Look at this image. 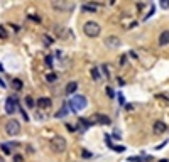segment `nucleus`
Segmentation results:
<instances>
[{
  "label": "nucleus",
  "mask_w": 169,
  "mask_h": 162,
  "mask_svg": "<svg viewBox=\"0 0 169 162\" xmlns=\"http://www.w3.org/2000/svg\"><path fill=\"white\" fill-rule=\"evenodd\" d=\"M78 122H80V125L83 127V128H88L90 125H91V120H86V118H80Z\"/></svg>",
  "instance_id": "nucleus-17"
},
{
  "label": "nucleus",
  "mask_w": 169,
  "mask_h": 162,
  "mask_svg": "<svg viewBox=\"0 0 169 162\" xmlns=\"http://www.w3.org/2000/svg\"><path fill=\"white\" fill-rule=\"evenodd\" d=\"M7 36H9V34H7L5 27H3V26H0V39H7Z\"/></svg>",
  "instance_id": "nucleus-19"
},
{
  "label": "nucleus",
  "mask_w": 169,
  "mask_h": 162,
  "mask_svg": "<svg viewBox=\"0 0 169 162\" xmlns=\"http://www.w3.org/2000/svg\"><path fill=\"white\" fill-rule=\"evenodd\" d=\"M0 149H2V152L5 154V155H10V154H12V147H10V143H2Z\"/></svg>",
  "instance_id": "nucleus-14"
},
{
  "label": "nucleus",
  "mask_w": 169,
  "mask_h": 162,
  "mask_svg": "<svg viewBox=\"0 0 169 162\" xmlns=\"http://www.w3.org/2000/svg\"><path fill=\"white\" fill-rule=\"evenodd\" d=\"M22 86H24V83L20 81L19 78H14V79L10 81V88H12V90H15V91H20V90H22Z\"/></svg>",
  "instance_id": "nucleus-13"
},
{
  "label": "nucleus",
  "mask_w": 169,
  "mask_h": 162,
  "mask_svg": "<svg viewBox=\"0 0 169 162\" xmlns=\"http://www.w3.org/2000/svg\"><path fill=\"white\" fill-rule=\"evenodd\" d=\"M66 139L64 137H59V135H56L52 140H51V150L54 154H63L66 150Z\"/></svg>",
  "instance_id": "nucleus-3"
},
{
  "label": "nucleus",
  "mask_w": 169,
  "mask_h": 162,
  "mask_svg": "<svg viewBox=\"0 0 169 162\" xmlns=\"http://www.w3.org/2000/svg\"><path fill=\"white\" fill-rule=\"evenodd\" d=\"M46 64L48 66H52V56H46Z\"/></svg>",
  "instance_id": "nucleus-26"
},
{
  "label": "nucleus",
  "mask_w": 169,
  "mask_h": 162,
  "mask_svg": "<svg viewBox=\"0 0 169 162\" xmlns=\"http://www.w3.org/2000/svg\"><path fill=\"white\" fill-rule=\"evenodd\" d=\"M14 162H24V157H22L20 154H15V155H14Z\"/></svg>",
  "instance_id": "nucleus-22"
},
{
  "label": "nucleus",
  "mask_w": 169,
  "mask_h": 162,
  "mask_svg": "<svg viewBox=\"0 0 169 162\" xmlns=\"http://www.w3.org/2000/svg\"><path fill=\"white\" fill-rule=\"evenodd\" d=\"M91 78L95 81H100V68H91Z\"/></svg>",
  "instance_id": "nucleus-16"
},
{
  "label": "nucleus",
  "mask_w": 169,
  "mask_h": 162,
  "mask_svg": "<svg viewBox=\"0 0 169 162\" xmlns=\"http://www.w3.org/2000/svg\"><path fill=\"white\" fill-rule=\"evenodd\" d=\"M152 130H154L156 135H162V134H166L168 125L164 123V122H161V120H157V122H154V125H152Z\"/></svg>",
  "instance_id": "nucleus-10"
},
{
  "label": "nucleus",
  "mask_w": 169,
  "mask_h": 162,
  "mask_svg": "<svg viewBox=\"0 0 169 162\" xmlns=\"http://www.w3.org/2000/svg\"><path fill=\"white\" fill-rule=\"evenodd\" d=\"M66 95H74L76 91H78V81H70L68 85H66Z\"/></svg>",
  "instance_id": "nucleus-12"
},
{
  "label": "nucleus",
  "mask_w": 169,
  "mask_h": 162,
  "mask_svg": "<svg viewBox=\"0 0 169 162\" xmlns=\"http://www.w3.org/2000/svg\"><path fill=\"white\" fill-rule=\"evenodd\" d=\"M44 41H46V44L49 46V44H52V39L49 37V36H44Z\"/></svg>",
  "instance_id": "nucleus-30"
},
{
  "label": "nucleus",
  "mask_w": 169,
  "mask_h": 162,
  "mask_svg": "<svg viewBox=\"0 0 169 162\" xmlns=\"http://www.w3.org/2000/svg\"><path fill=\"white\" fill-rule=\"evenodd\" d=\"M159 162H168V159H161V161Z\"/></svg>",
  "instance_id": "nucleus-38"
},
{
  "label": "nucleus",
  "mask_w": 169,
  "mask_h": 162,
  "mask_svg": "<svg viewBox=\"0 0 169 162\" xmlns=\"http://www.w3.org/2000/svg\"><path fill=\"white\" fill-rule=\"evenodd\" d=\"M2 71H3V66H2V64H0V73H2Z\"/></svg>",
  "instance_id": "nucleus-40"
},
{
  "label": "nucleus",
  "mask_w": 169,
  "mask_h": 162,
  "mask_svg": "<svg viewBox=\"0 0 169 162\" xmlns=\"http://www.w3.org/2000/svg\"><path fill=\"white\" fill-rule=\"evenodd\" d=\"M26 101H27V105H29V106L36 105V103H34V100H32V96H27V98H26Z\"/></svg>",
  "instance_id": "nucleus-25"
},
{
  "label": "nucleus",
  "mask_w": 169,
  "mask_h": 162,
  "mask_svg": "<svg viewBox=\"0 0 169 162\" xmlns=\"http://www.w3.org/2000/svg\"><path fill=\"white\" fill-rule=\"evenodd\" d=\"M169 44V30H162L159 34V46L161 48H166Z\"/></svg>",
  "instance_id": "nucleus-11"
},
{
  "label": "nucleus",
  "mask_w": 169,
  "mask_h": 162,
  "mask_svg": "<svg viewBox=\"0 0 169 162\" xmlns=\"http://www.w3.org/2000/svg\"><path fill=\"white\" fill-rule=\"evenodd\" d=\"M5 134L14 137V135H19L20 134V123L17 120H9L5 123Z\"/></svg>",
  "instance_id": "nucleus-4"
},
{
  "label": "nucleus",
  "mask_w": 169,
  "mask_h": 162,
  "mask_svg": "<svg viewBox=\"0 0 169 162\" xmlns=\"http://www.w3.org/2000/svg\"><path fill=\"white\" fill-rule=\"evenodd\" d=\"M115 3V0H110V5H113Z\"/></svg>",
  "instance_id": "nucleus-39"
},
{
  "label": "nucleus",
  "mask_w": 169,
  "mask_h": 162,
  "mask_svg": "<svg viewBox=\"0 0 169 162\" xmlns=\"http://www.w3.org/2000/svg\"><path fill=\"white\" fill-rule=\"evenodd\" d=\"M5 86H7V85H5V83L2 81V78H0V88H5Z\"/></svg>",
  "instance_id": "nucleus-37"
},
{
  "label": "nucleus",
  "mask_w": 169,
  "mask_h": 162,
  "mask_svg": "<svg viewBox=\"0 0 169 162\" xmlns=\"http://www.w3.org/2000/svg\"><path fill=\"white\" fill-rule=\"evenodd\" d=\"M112 149H113L115 152H123V150H125V147H123V145H117V147H112Z\"/></svg>",
  "instance_id": "nucleus-24"
},
{
  "label": "nucleus",
  "mask_w": 169,
  "mask_h": 162,
  "mask_svg": "<svg viewBox=\"0 0 169 162\" xmlns=\"http://www.w3.org/2000/svg\"><path fill=\"white\" fill-rule=\"evenodd\" d=\"M17 96H9L7 100H5V112L9 115H14L17 112Z\"/></svg>",
  "instance_id": "nucleus-6"
},
{
  "label": "nucleus",
  "mask_w": 169,
  "mask_h": 162,
  "mask_svg": "<svg viewBox=\"0 0 169 162\" xmlns=\"http://www.w3.org/2000/svg\"><path fill=\"white\" fill-rule=\"evenodd\" d=\"M105 46L110 48V49L120 48V46H122V41H120L117 36H108V37H105Z\"/></svg>",
  "instance_id": "nucleus-7"
},
{
  "label": "nucleus",
  "mask_w": 169,
  "mask_h": 162,
  "mask_svg": "<svg viewBox=\"0 0 169 162\" xmlns=\"http://www.w3.org/2000/svg\"><path fill=\"white\" fill-rule=\"evenodd\" d=\"M105 142L108 143V147H113L112 145V140H110V135H105Z\"/></svg>",
  "instance_id": "nucleus-31"
},
{
  "label": "nucleus",
  "mask_w": 169,
  "mask_h": 162,
  "mask_svg": "<svg viewBox=\"0 0 169 162\" xmlns=\"http://www.w3.org/2000/svg\"><path fill=\"white\" fill-rule=\"evenodd\" d=\"M152 14H154V7H150L149 14H147V15H146V17H144V19H149V17H150V15H152Z\"/></svg>",
  "instance_id": "nucleus-33"
},
{
  "label": "nucleus",
  "mask_w": 169,
  "mask_h": 162,
  "mask_svg": "<svg viewBox=\"0 0 169 162\" xmlns=\"http://www.w3.org/2000/svg\"><path fill=\"white\" fill-rule=\"evenodd\" d=\"M107 95H108L110 98H113V96H115V95H113V91H112V88H107Z\"/></svg>",
  "instance_id": "nucleus-32"
},
{
  "label": "nucleus",
  "mask_w": 169,
  "mask_h": 162,
  "mask_svg": "<svg viewBox=\"0 0 169 162\" xmlns=\"http://www.w3.org/2000/svg\"><path fill=\"white\" fill-rule=\"evenodd\" d=\"M83 32H85V36L95 39V37H98L100 34H101V27H100L98 22H95V20H88V22L83 24Z\"/></svg>",
  "instance_id": "nucleus-1"
},
{
  "label": "nucleus",
  "mask_w": 169,
  "mask_h": 162,
  "mask_svg": "<svg viewBox=\"0 0 169 162\" xmlns=\"http://www.w3.org/2000/svg\"><path fill=\"white\" fill-rule=\"evenodd\" d=\"M70 105L73 112H81V110H85L88 106V100H86V96H83V95H74L71 98Z\"/></svg>",
  "instance_id": "nucleus-2"
},
{
  "label": "nucleus",
  "mask_w": 169,
  "mask_h": 162,
  "mask_svg": "<svg viewBox=\"0 0 169 162\" xmlns=\"http://www.w3.org/2000/svg\"><path fill=\"white\" fill-rule=\"evenodd\" d=\"M159 3L162 9H169V0H159Z\"/></svg>",
  "instance_id": "nucleus-21"
},
{
  "label": "nucleus",
  "mask_w": 169,
  "mask_h": 162,
  "mask_svg": "<svg viewBox=\"0 0 169 162\" xmlns=\"http://www.w3.org/2000/svg\"><path fill=\"white\" fill-rule=\"evenodd\" d=\"M83 157H86V159H88V157H91V154H90L88 150H83Z\"/></svg>",
  "instance_id": "nucleus-34"
},
{
  "label": "nucleus",
  "mask_w": 169,
  "mask_h": 162,
  "mask_svg": "<svg viewBox=\"0 0 169 162\" xmlns=\"http://www.w3.org/2000/svg\"><path fill=\"white\" fill-rule=\"evenodd\" d=\"M37 108H41V110H48V108H51L52 106V100L51 98H48V96H41V98H37Z\"/></svg>",
  "instance_id": "nucleus-9"
},
{
  "label": "nucleus",
  "mask_w": 169,
  "mask_h": 162,
  "mask_svg": "<svg viewBox=\"0 0 169 162\" xmlns=\"http://www.w3.org/2000/svg\"><path fill=\"white\" fill-rule=\"evenodd\" d=\"M48 81H49V83L56 81V74H48Z\"/></svg>",
  "instance_id": "nucleus-29"
},
{
  "label": "nucleus",
  "mask_w": 169,
  "mask_h": 162,
  "mask_svg": "<svg viewBox=\"0 0 169 162\" xmlns=\"http://www.w3.org/2000/svg\"><path fill=\"white\" fill-rule=\"evenodd\" d=\"M95 7H97V5H83V10H86V12H95Z\"/></svg>",
  "instance_id": "nucleus-20"
},
{
  "label": "nucleus",
  "mask_w": 169,
  "mask_h": 162,
  "mask_svg": "<svg viewBox=\"0 0 169 162\" xmlns=\"http://www.w3.org/2000/svg\"><path fill=\"white\" fill-rule=\"evenodd\" d=\"M113 137H115V139H120V132H119V130H115V132H113Z\"/></svg>",
  "instance_id": "nucleus-36"
},
{
  "label": "nucleus",
  "mask_w": 169,
  "mask_h": 162,
  "mask_svg": "<svg viewBox=\"0 0 169 162\" xmlns=\"http://www.w3.org/2000/svg\"><path fill=\"white\" fill-rule=\"evenodd\" d=\"M119 103H120V105H123V103H125V98H123L122 93H119Z\"/></svg>",
  "instance_id": "nucleus-28"
},
{
  "label": "nucleus",
  "mask_w": 169,
  "mask_h": 162,
  "mask_svg": "<svg viewBox=\"0 0 169 162\" xmlns=\"http://www.w3.org/2000/svg\"><path fill=\"white\" fill-rule=\"evenodd\" d=\"M30 19H32V20H36V22H41V17H39V15H32Z\"/></svg>",
  "instance_id": "nucleus-35"
},
{
  "label": "nucleus",
  "mask_w": 169,
  "mask_h": 162,
  "mask_svg": "<svg viewBox=\"0 0 169 162\" xmlns=\"http://www.w3.org/2000/svg\"><path fill=\"white\" fill-rule=\"evenodd\" d=\"M51 5H52V9L58 10V12H68V10H71V3L68 0H51Z\"/></svg>",
  "instance_id": "nucleus-5"
},
{
  "label": "nucleus",
  "mask_w": 169,
  "mask_h": 162,
  "mask_svg": "<svg viewBox=\"0 0 169 162\" xmlns=\"http://www.w3.org/2000/svg\"><path fill=\"white\" fill-rule=\"evenodd\" d=\"M91 123H100V125H110L112 123V120H110V117L107 115H93V118H91Z\"/></svg>",
  "instance_id": "nucleus-8"
},
{
  "label": "nucleus",
  "mask_w": 169,
  "mask_h": 162,
  "mask_svg": "<svg viewBox=\"0 0 169 162\" xmlns=\"http://www.w3.org/2000/svg\"><path fill=\"white\" fill-rule=\"evenodd\" d=\"M68 113H70V112H68V106L63 105V106H61V110L58 112V113H56V117H58V118H63V117H66Z\"/></svg>",
  "instance_id": "nucleus-15"
},
{
  "label": "nucleus",
  "mask_w": 169,
  "mask_h": 162,
  "mask_svg": "<svg viewBox=\"0 0 169 162\" xmlns=\"http://www.w3.org/2000/svg\"><path fill=\"white\" fill-rule=\"evenodd\" d=\"M101 71H103V74H105L107 78L110 76V73H108V66H107V64H103V66H101Z\"/></svg>",
  "instance_id": "nucleus-23"
},
{
  "label": "nucleus",
  "mask_w": 169,
  "mask_h": 162,
  "mask_svg": "<svg viewBox=\"0 0 169 162\" xmlns=\"http://www.w3.org/2000/svg\"><path fill=\"white\" fill-rule=\"evenodd\" d=\"M63 30H66V29L58 27V34H59V37H64V34H66V32H63Z\"/></svg>",
  "instance_id": "nucleus-27"
},
{
  "label": "nucleus",
  "mask_w": 169,
  "mask_h": 162,
  "mask_svg": "<svg viewBox=\"0 0 169 162\" xmlns=\"http://www.w3.org/2000/svg\"><path fill=\"white\" fill-rule=\"evenodd\" d=\"M17 108H19L20 115H22V117H24V120H26V122H29V115L26 113V110H24V108H22V106H19V105H17Z\"/></svg>",
  "instance_id": "nucleus-18"
}]
</instances>
